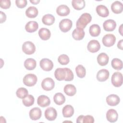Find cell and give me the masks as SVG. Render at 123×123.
I'll use <instances>...</instances> for the list:
<instances>
[{"label":"cell","mask_w":123,"mask_h":123,"mask_svg":"<svg viewBox=\"0 0 123 123\" xmlns=\"http://www.w3.org/2000/svg\"><path fill=\"white\" fill-rule=\"evenodd\" d=\"M92 19L91 15L88 13H84L79 18L76 22L77 28L84 29L89 23Z\"/></svg>","instance_id":"6da1fadb"},{"label":"cell","mask_w":123,"mask_h":123,"mask_svg":"<svg viewBox=\"0 0 123 123\" xmlns=\"http://www.w3.org/2000/svg\"><path fill=\"white\" fill-rule=\"evenodd\" d=\"M37 76L32 74H26L23 78L24 84L28 86H34L37 82Z\"/></svg>","instance_id":"7a4b0ae2"},{"label":"cell","mask_w":123,"mask_h":123,"mask_svg":"<svg viewBox=\"0 0 123 123\" xmlns=\"http://www.w3.org/2000/svg\"><path fill=\"white\" fill-rule=\"evenodd\" d=\"M22 50L26 54L31 55L36 51V47L34 44L31 41H26L22 45Z\"/></svg>","instance_id":"3957f363"},{"label":"cell","mask_w":123,"mask_h":123,"mask_svg":"<svg viewBox=\"0 0 123 123\" xmlns=\"http://www.w3.org/2000/svg\"><path fill=\"white\" fill-rule=\"evenodd\" d=\"M111 83L115 87H120L123 84V75L118 72H115L113 74L111 78Z\"/></svg>","instance_id":"277c9868"},{"label":"cell","mask_w":123,"mask_h":123,"mask_svg":"<svg viewBox=\"0 0 123 123\" xmlns=\"http://www.w3.org/2000/svg\"><path fill=\"white\" fill-rule=\"evenodd\" d=\"M102 41L105 47H110L114 44L116 41V37L113 34H106L103 37Z\"/></svg>","instance_id":"5b68a950"},{"label":"cell","mask_w":123,"mask_h":123,"mask_svg":"<svg viewBox=\"0 0 123 123\" xmlns=\"http://www.w3.org/2000/svg\"><path fill=\"white\" fill-rule=\"evenodd\" d=\"M55 86L54 80L50 77L44 78L41 82V87L46 91H50L53 89Z\"/></svg>","instance_id":"8992f818"},{"label":"cell","mask_w":123,"mask_h":123,"mask_svg":"<svg viewBox=\"0 0 123 123\" xmlns=\"http://www.w3.org/2000/svg\"><path fill=\"white\" fill-rule=\"evenodd\" d=\"M72 21L69 19H63L59 23V28L63 32L69 31L72 27Z\"/></svg>","instance_id":"52a82bcc"},{"label":"cell","mask_w":123,"mask_h":123,"mask_svg":"<svg viewBox=\"0 0 123 123\" xmlns=\"http://www.w3.org/2000/svg\"><path fill=\"white\" fill-rule=\"evenodd\" d=\"M40 66L42 70L45 71H49L52 70L53 67V62L49 59L44 58L40 61Z\"/></svg>","instance_id":"ba28073f"},{"label":"cell","mask_w":123,"mask_h":123,"mask_svg":"<svg viewBox=\"0 0 123 123\" xmlns=\"http://www.w3.org/2000/svg\"><path fill=\"white\" fill-rule=\"evenodd\" d=\"M54 76L58 81L64 80L67 76L66 68H58L54 72Z\"/></svg>","instance_id":"9c48e42d"},{"label":"cell","mask_w":123,"mask_h":123,"mask_svg":"<svg viewBox=\"0 0 123 123\" xmlns=\"http://www.w3.org/2000/svg\"><path fill=\"white\" fill-rule=\"evenodd\" d=\"M45 117L49 121H54L57 117V113L55 109L53 107L48 108L45 111Z\"/></svg>","instance_id":"30bf717a"},{"label":"cell","mask_w":123,"mask_h":123,"mask_svg":"<svg viewBox=\"0 0 123 123\" xmlns=\"http://www.w3.org/2000/svg\"><path fill=\"white\" fill-rule=\"evenodd\" d=\"M87 48L88 51L90 52L95 53L99 50L100 48V45L98 40L93 39L90 40L88 42Z\"/></svg>","instance_id":"8fae6325"},{"label":"cell","mask_w":123,"mask_h":123,"mask_svg":"<svg viewBox=\"0 0 123 123\" xmlns=\"http://www.w3.org/2000/svg\"><path fill=\"white\" fill-rule=\"evenodd\" d=\"M29 117L32 120L36 121L39 119L42 115L41 110L38 107H35L29 111Z\"/></svg>","instance_id":"7c38bea8"},{"label":"cell","mask_w":123,"mask_h":123,"mask_svg":"<svg viewBox=\"0 0 123 123\" xmlns=\"http://www.w3.org/2000/svg\"><path fill=\"white\" fill-rule=\"evenodd\" d=\"M120 101V98L117 95L111 94L106 98V102L107 104L111 106L117 105Z\"/></svg>","instance_id":"4fadbf2b"},{"label":"cell","mask_w":123,"mask_h":123,"mask_svg":"<svg viewBox=\"0 0 123 123\" xmlns=\"http://www.w3.org/2000/svg\"><path fill=\"white\" fill-rule=\"evenodd\" d=\"M116 26V23L115 21L112 19H108L106 20L103 24V27L106 31H112Z\"/></svg>","instance_id":"5bb4252c"},{"label":"cell","mask_w":123,"mask_h":123,"mask_svg":"<svg viewBox=\"0 0 123 123\" xmlns=\"http://www.w3.org/2000/svg\"><path fill=\"white\" fill-rule=\"evenodd\" d=\"M110 73L108 70L103 69L98 71L97 74V79L98 81L104 82L108 79Z\"/></svg>","instance_id":"9a60e30c"},{"label":"cell","mask_w":123,"mask_h":123,"mask_svg":"<svg viewBox=\"0 0 123 123\" xmlns=\"http://www.w3.org/2000/svg\"><path fill=\"white\" fill-rule=\"evenodd\" d=\"M118 117L117 112L114 109H110L106 113V118L111 123H114L117 121Z\"/></svg>","instance_id":"2e32d148"},{"label":"cell","mask_w":123,"mask_h":123,"mask_svg":"<svg viewBox=\"0 0 123 123\" xmlns=\"http://www.w3.org/2000/svg\"><path fill=\"white\" fill-rule=\"evenodd\" d=\"M70 12V10L69 8L66 5H60L56 9L57 13L61 16H67L69 14Z\"/></svg>","instance_id":"e0dca14e"},{"label":"cell","mask_w":123,"mask_h":123,"mask_svg":"<svg viewBox=\"0 0 123 123\" xmlns=\"http://www.w3.org/2000/svg\"><path fill=\"white\" fill-rule=\"evenodd\" d=\"M37 104L41 107H45L48 106L50 103V100L49 98L45 95L39 96L37 100Z\"/></svg>","instance_id":"ac0fdd59"},{"label":"cell","mask_w":123,"mask_h":123,"mask_svg":"<svg viewBox=\"0 0 123 123\" xmlns=\"http://www.w3.org/2000/svg\"><path fill=\"white\" fill-rule=\"evenodd\" d=\"M85 35V31L83 29L76 28L74 30L72 33V37H73L76 40H80L82 39Z\"/></svg>","instance_id":"d6986e66"},{"label":"cell","mask_w":123,"mask_h":123,"mask_svg":"<svg viewBox=\"0 0 123 123\" xmlns=\"http://www.w3.org/2000/svg\"><path fill=\"white\" fill-rule=\"evenodd\" d=\"M96 12L98 15L102 17H107L109 14V11L106 6L103 5H99L96 7Z\"/></svg>","instance_id":"ffe728a7"},{"label":"cell","mask_w":123,"mask_h":123,"mask_svg":"<svg viewBox=\"0 0 123 123\" xmlns=\"http://www.w3.org/2000/svg\"><path fill=\"white\" fill-rule=\"evenodd\" d=\"M111 9L113 12L115 13H120L123 12V5L120 1L118 0L115 1L111 4Z\"/></svg>","instance_id":"44dd1931"},{"label":"cell","mask_w":123,"mask_h":123,"mask_svg":"<svg viewBox=\"0 0 123 123\" xmlns=\"http://www.w3.org/2000/svg\"><path fill=\"white\" fill-rule=\"evenodd\" d=\"M109 58L108 55L104 52H102L98 55L97 57V62L101 66L107 65L109 62Z\"/></svg>","instance_id":"7402d4cb"},{"label":"cell","mask_w":123,"mask_h":123,"mask_svg":"<svg viewBox=\"0 0 123 123\" xmlns=\"http://www.w3.org/2000/svg\"><path fill=\"white\" fill-rule=\"evenodd\" d=\"M38 25L36 21H31L28 22L25 26L26 31L29 33H33L37 31L38 29Z\"/></svg>","instance_id":"603a6c76"},{"label":"cell","mask_w":123,"mask_h":123,"mask_svg":"<svg viewBox=\"0 0 123 123\" xmlns=\"http://www.w3.org/2000/svg\"><path fill=\"white\" fill-rule=\"evenodd\" d=\"M62 112L63 117L66 118L71 117L74 113V109L71 105H67L63 108Z\"/></svg>","instance_id":"cb8c5ba5"},{"label":"cell","mask_w":123,"mask_h":123,"mask_svg":"<svg viewBox=\"0 0 123 123\" xmlns=\"http://www.w3.org/2000/svg\"><path fill=\"white\" fill-rule=\"evenodd\" d=\"M38 35L41 39L46 40L50 38L51 33L49 29L41 28L38 31Z\"/></svg>","instance_id":"d4e9b609"},{"label":"cell","mask_w":123,"mask_h":123,"mask_svg":"<svg viewBox=\"0 0 123 123\" xmlns=\"http://www.w3.org/2000/svg\"><path fill=\"white\" fill-rule=\"evenodd\" d=\"M63 90L64 93L69 96H73L74 95L76 92L75 86L72 84H67L64 87Z\"/></svg>","instance_id":"484cf974"},{"label":"cell","mask_w":123,"mask_h":123,"mask_svg":"<svg viewBox=\"0 0 123 123\" xmlns=\"http://www.w3.org/2000/svg\"><path fill=\"white\" fill-rule=\"evenodd\" d=\"M37 65L36 61L32 58H28L24 62V66L28 70H34Z\"/></svg>","instance_id":"4316f807"},{"label":"cell","mask_w":123,"mask_h":123,"mask_svg":"<svg viewBox=\"0 0 123 123\" xmlns=\"http://www.w3.org/2000/svg\"><path fill=\"white\" fill-rule=\"evenodd\" d=\"M42 21L45 25H53L55 22V17L52 14H47L43 16Z\"/></svg>","instance_id":"83f0119b"},{"label":"cell","mask_w":123,"mask_h":123,"mask_svg":"<svg viewBox=\"0 0 123 123\" xmlns=\"http://www.w3.org/2000/svg\"><path fill=\"white\" fill-rule=\"evenodd\" d=\"M38 12L37 8L34 6L29 7L25 11L26 15L29 17L33 18L37 16Z\"/></svg>","instance_id":"f1b7e54d"},{"label":"cell","mask_w":123,"mask_h":123,"mask_svg":"<svg viewBox=\"0 0 123 123\" xmlns=\"http://www.w3.org/2000/svg\"><path fill=\"white\" fill-rule=\"evenodd\" d=\"M89 32L91 36L97 37L100 33V26L97 24H93L90 26Z\"/></svg>","instance_id":"f546056e"},{"label":"cell","mask_w":123,"mask_h":123,"mask_svg":"<svg viewBox=\"0 0 123 123\" xmlns=\"http://www.w3.org/2000/svg\"><path fill=\"white\" fill-rule=\"evenodd\" d=\"M53 100L57 105H61L65 102V98L62 93H57L53 97Z\"/></svg>","instance_id":"4dcf8cb0"},{"label":"cell","mask_w":123,"mask_h":123,"mask_svg":"<svg viewBox=\"0 0 123 123\" xmlns=\"http://www.w3.org/2000/svg\"><path fill=\"white\" fill-rule=\"evenodd\" d=\"M72 5L74 9L80 10L85 7L86 3L84 0H73Z\"/></svg>","instance_id":"1f68e13d"},{"label":"cell","mask_w":123,"mask_h":123,"mask_svg":"<svg viewBox=\"0 0 123 123\" xmlns=\"http://www.w3.org/2000/svg\"><path fill=\"white\" fill-rule=\"evenodd\" d=\"M111 64L112 68L115 70H120L123 68V62L119 59H113L111 61Z\"/></svg>","instance_id":"d6a6232c"},{"label":"cell","mask_w":123,"mask_h":123,"mask_svg":"<svg viewBox=\"0 0 123 123\" xmlns=\"http://www.w3.org/2000/svg\"><path fill=\"white\" fill-rule=\"evenodd\" d=\"M34 98L31 95H27L25 98H23V103L26 107H29L33 105L34 103Z\"/></svg>","instance_id":"836d02e7"},{"label":"cell","mask_w":123,"mask_h":123,"mask_svg":"<svg viewBox=\"0 0 123 123\" xmlns=\"http://www.w3.org/2000/svg\"><path fill=\"white\" fill-rule=\"evenodd\" d=\"M75 72L77 76L81 78H84L86 74V71L85 68L81 64H79L76 67Z\"/></svg>","instance_id":"e575fe53"},{"label":"cell","mask_w":123,"mask_h":123,"mask_svg":"<svg viewBox=\"0 0 123 123\" xmlns=\"http://www.w3.org/2000/svg\"><path fill=\"white\" fill-rule=\"evenodd\" d=\"M28 90L25 87L19 88L16 92V94L17 97L22 99L28 95Z\"/></svg>","instance_id":"d590c367"},{"label":"cell","mask_w":123,"mask_h":123,"mask_svg":"<svg viewBox=\"0 0 123 123\" xmlns=\"http://www.w3.org/2000/svg\"><path fill=\"white\" fill-rule=\"evenodd\" d=\"M58 61L61 64L66 65L69 62L70 59L68 55L66 54H62L59 56Z\"/></svg>","instance_id":"8d00e7d4"},{"label":"cell","mask_w":123,"mask_h":123,"mask_svg":"<svg viewBox=\"0 0 123 123\" xmlns=\"http://www.w3.org/2000/svg\"><path fill=\"white\" fill-rule=\"evenodd\" d=\"M11 1L10 0H1L0 1V6L1 8L7 9L11 6Z\"/></svg>","instance_id":"74e56055"},{"label":"cell","mask_w":123,"mask_h":123,"mask_svg":"<svg viewBox=\"0 0 123 123\" xmlns=\"http://www.w3.org/2000/svg\"><path fill=\"white\" fill-rule=\"evenodd\" d=\"M94 122V117L91 115H87L84 116L82 120V123H93Z\"/></svg>","instance_id":"f35d334b"},{"label":"cell","mask_w":123,"mask_h":123,"mask_svg":"<svg viewBox=\"0 0 123 123\" xmlns=\"http://www.w3.org/2000/svg\"><path fill=\"white\" fill-rule=\"evenodd\" d=\"M27 2L26 0H16L15 4L19 8H23L27 5Z\"/></svg>","instance_id":"ab89813d"},{"label":"cell","mask_w":123,"mask_h":123,"mask_svg":"<svg viewBox=\"0 0 123 123\" xmlns=\"http://www.w3.org/2000/svg\"><path fill=\"white\" fill-rule=\"evenodd\" d=\"M66 69L67 76L64 80L66 81H71L74 79V74L71 69L68 68H66Z\"/></svg>","instance_id":"60d3db41"},{"label":"cell","mask_w":123,"mask_h":123,"mask_svg":"<svg viewBox=\"0 0 123 123\" xmlns=\"http://www.w3.org/2000/svg\"><path fill=\"white\" fill-rule=\"evenodd\" d=\"M0 23H2L6 21V15L5 13L2 11H0Z\"/></svg>","instance_id":"b9f144b4"},{"label":"cell","mask_w":123,"mask_h":123,"mask_svg":"<svg viewBox=\"0 0 123 123\" xmlns=\"http://www.w3.org/2000/svg\"><path fill=\"white\" fill-rule=\"evenodd\" d=\"M117 47L119 49L123 50V39L120 40L117 44Z\"/></svg>","instance_id":"7bdbcfd3"},{"label":"cell","mask_w":123,"mask_h":123,"mask_svg":"<svg viewBox=\"0 0 123 123\" xmlns=\"http://www.w3.org/2000/svg\"><path fill=\"white\" fill-rule=\"evenodd\" d=\"M83 116H84L83 115H80L79 117H78V118L76 119V123H82Z\"/></svg>","instance_id":"ee69618b"},{"label":"cell","mask_w":123,"mask_h":123,"mask_svg":"<svg viewBox=\"0 0 123 123\" xmlns=\"http://www.w3.org/2000/svg\"><path fill=\"white\" fill-rule=\"evenodd\" d=\"M30 2H31L33 4H37L40 2V0H30Z\"/></svg>","instance_id":"f6af8a7d"},{"label":"cell","mask_w":123,"mask_h":123,"mask_svg":"<svg viewBox=\"0 0 123 123\" xmlns=\"http://www.w3.org/2000/svg\"><path fill=\"white\" fill-rule=\"evenodd\" d=\"M122 25H121V26H120V28H119V32L120 33V34H121V35H122V36H123V34H122Z\"/></svg>","instance_id":"bcb514c9"}]
</instances>
